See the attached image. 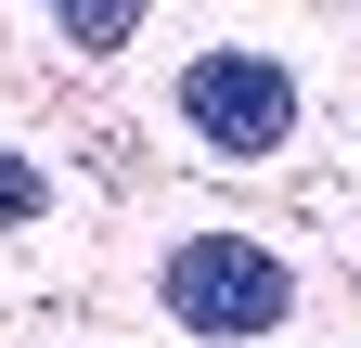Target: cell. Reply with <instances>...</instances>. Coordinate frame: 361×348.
I'll return each instance as SVG.
<instances>
[{"mask_svg": "<svg viewBox=\"0 0 361 348\" xmlns=\"http://www.w3.org/2000/svg\"><path fill=\"white\" fill-rule=\"evenodd\" d=\"M39 206H52V168L0 142V232H13V220H39Z\"/></svg>", "mask_w": 361, "mask_h": 348, "instance_id": "4", "label": "cell"}, {"mask_svg": "<svg viewBox=\"0 0 361 348\" xmlns=\"http://www.w3.org/2000/svg\"><path fill=\"white\" fill-rule=\"evenodd\" d=\"M180 129L207 155H284L297 142V77L271 52H194L180 65Z\"/></svg>", "mask_w": 361, "mask_h": 348, "instance_id": "2", "label": "cell"}, {"mask_svg": "<svg viewBox=\"0 0 361 348\" xmlns=\"http://www.w3.org/2000/svg\"><path fill=\"white\" fill-rule=\"evenodd\" d=\"M155 297H168L180 335L245 348V335H271V323L297 310V271H284L271 245H245V232H180V245L155 258Z\"/></svg>", "mask_w": 361, "mask_h": 348, "instance_id": "1", "label": "cell"}, {"mask_svg": "<svg viewBox=\"0 0 361 348\" xmlns=\"http://www.w3.org/2000/svg\"><path fill=\"white\" fill-rule=\"evenodd\" d=\"M39 13H52V26L78 39V52H129V39H142V13H155V0H39Z\"/></svg>", "mask_w": 361, "mask_h": 348, "instance_id": "3", "label": "cell"}]
</instances>
